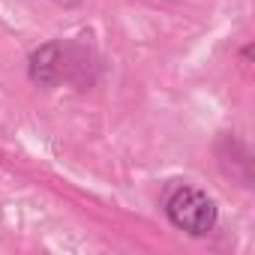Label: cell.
I'll use <instances>...</instances> for the list:
<instances>
[{
	"label": "cell",
	"instance_id": "6da1fadb",
	"mask_svg": "<svg viewBox=\"0 0 255 255\" xmlns=\"http://www.w3.org/2000/svg\"><path fill=\"white\" fill-rule=\"evenodd\" d=\"M96 72H99L96 54L81 42L54 39V42L39 45L27 57L30 81L39 87H48V90L60 87V84H75L78 90H84L96 81Z\"/></svg>",
	"mask_w": 255,
	"mask_h": 255
},
{
	"label": "cell",
	"instance_id": "7a4b0ae2",
	"mask_svg": "<svg viewBox=\"0 0 255 255\" xmlns=\"http://www.w3.org/2000/svg\"><path fill=\"white\" fill-rule=\"evenodd\" d=\"M165 216L177 231H183L189 237H207L216 231V222H219V210H216L213 198L207 192H201L198 186H186V183H177L168 189Z\"/></svg>",
	"mask_w": 255,
	"mask_h": 255
},
{
	"label": "cell",
	"instance_id": "3957f363",
	"mask_svg": "<svg viewBox=\"0 0 255 255\" xmlns=\"http://www.w3.org/2000/svg\"><path fill=\"white\" fill-rule=\"evenodd\" d=\"M219 162H222L225 174L237 177L243 186H252V156L231 132H225L219 138Z\"/></svg>",
	"mask_w": 255,
	"mask_h": 255
}]
</instances>
